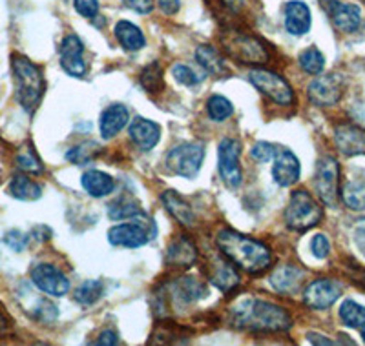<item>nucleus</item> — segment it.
<instances>
[{
    "label": "nucleus",
    "instance_id": "41",
    "mask_svg": "<svg viewBox=\"0 0 365 346\" xmlns=\"http://www.w3.org/2000/svg\"><path fill=\"white\" fill-rule=\"evenodd\" d=\"M250 155H252L254 161L259 162V164H267V162H270L274 157H276V148H274L270 142L259 140V142H256L254 148L250 150Z\"/></svg>",
    "mask_w": 365,
    "mask_h": 346
},
{
    "label": "nucleus",
    "instance_id": "29",
    "mask_svg": "<svg viewBox=\"0 0 365 346\" xmlns=\"http://www.w3.org/2000/svg\"><path fill=\"white\" fill-rule=\"evenodd\" d=\"M195 58L200 62V66L203 68L207 73H210L212 77H221V75L227 73L225 58L221 57V53L214 48V46H200V48L195 50Z\"/></svg>",
    "mask_w": 365,
    "mask_h": 346
},
{
    "label": "nucleus",
    "instance_id": "15",
    "mask_svg": "<svg viewBox=\"0 0 365 346\" xmlns=\"http://www.w3.org/2000/svg\"><path fill=\"white\" fill-rule=\"evenodd\" d=\"M148 224V223H146ZM141 223H123L113 226L108 231V241L113 246H125V248H139L145 246L155 231L148 230V226Z\"/></svg>",
    "mask_w": 365,
    "mask_h": 346
},
{
    "label": "nucleus",
    "instance_id": "8",
    "mask_svg": "<svg viewBox=\"0 0 365 346\" xmlns=\"http://www.w3.org/2000/svg\"><path fill=\"white\" fill-rule=\"evenodd\" d=\"M249 80L252 83V86H256L257 90L262 91L263 95L272 99L276 104L289 106V104H292V100H294L292 88L289 86V83H287L282 75L274 73V71L252 70L249 73Z\"/></svg>",
    "mask_w": 365,
    "mask_h": 346
},
{
    "label": "nucleus",
    "instance_id": "49",
    "mask_svg": "<svg viewBox=\"0 0 365 346\" xmlns=\"http://www.w3.org/2000/svg\"><path fill=\"white\" fill-rule=\"evenodd\" d=\"M158 6L165 15H175L181 8V2L179 0H158Z\"/></svg>",
    "mask_w": 365,
    "mask_h": 346
},
{
    "label": "nucleus",
    "instance_id": "50",
    "mask_svg": "<svg viewBox=\"0 0 365 346\" xmlns=\"http://www.w3.org/2000/svg\"><path fill=\"white\" fill-rule=\"evenodd\" d=\"M307 337H309V342H312V345H334L331 339H325L324 335H319V334H309Z\"/></svg>",
    "mask_w": 365,
    "mask_h": 346
},
{
    "label": "nucleus",
    "instance_id": "13",
    "mask_svg": "<svg viewBox=\"0 0 365 346\" xmlns=\"http://www.w3.org/2000/svg\"><path fill=\"white\" fill-rule=\"evenodd\" d=\"M220 175L227 186L232 190L240 188L241 184V166H240V153L241 146L236 139H223L220 142Z\"/></svg>",
    "mask_w": 365,
    "mask_h": 346
},
{
    "label": "nucleus",
    "instance_id": "19",
    "mask_svg": "<svg viewBox=\"0 0 365 346\" xmlns=\"http://www.w3.org/2000/svg\"><path fill=\"white\" fill-rule=\"evenodd\" d=\"M208 279L214 286L221 290V292H232L237 285H240V273L236 270V264L232 261H228L223 256V259H212L210 268H208Z\"/></svg>",
    "mask_w": 365,
    "mask_h": 346
},
{
    "label": "nucleus",
    "instance_id": "35",
    "mask_svg": "<svg viewBox=\"0 0 365 346\" xmlns=\"http://www.w3.org/2000/svg\"><path fill=\"white\" fill-rule=\"evenodd\" d=\"M298 62L299 66H302V70L309 75H319L325 68L324 53H322L318 48H314V46H311V48H307L305 51H302L298 57Z\"/></svg>",
    "mask_w": 365,
    "mask_h": 346
},
{
    "label": "nucleus",
    "instance_id": "42",
    "mask_svg": "<svg viewBox=\"0 0 365 346\" xmlns=\"http://www.w3.org/2000/svg\"><path fill=\"white\" fill-rule=\"evenodd\" d=\"M58 312L57 306L53 303H50L48 299H42V301L37 303L34 310V318L41 323H53L57 319Z\"/></svg>",
    "mask_w": 365,
    "mask_h": 346
},
{
    "label": "nucleus",
    "instance_id": "45",
    "mask_svg": "<svg viewBox=\"0 0 365 346\" xmlns=\"http://www.w3.org/2000/svg\"><path fill=\"white\" fill-rule=\"evenodd\" d=\"M28 241H29L28 235H24L22 231H19V230L8 231V234H6V237H4V243L15 251L24 250V248L28 246Z\"/></svg>",
    "mask_w": 365,
    "mask_h": 346
},
{
    "label": "nucleus",
    "instance_id": "20",
    "mask_svg": "<svg viewBox=\"0 0 365 346\" xmlns=\"http://www.w3.org/2000/svg\"><path fill=\"white\" fill-rule=\"evenodd\" d=\"M283 13H285V28L291 35L302 37V35H305L311 29V9L302 0L287 2L285 8H283Z\"/></svg>",
    "mask_w": 365,
    "mask_h": 346
},
{
    "label": "nucleus",
    "instance_id": "37",
    "mask_svg": "<svg viewBox=\"0 0 365 346\" xmlns=\"http://www.w3.org/2000/svg\"><path fill=\"white\" fill-rule=\"evenodd\" d=\"M139 80H141V86L145 88L146 91H152V93H155V91H161L163 88H165L163 70L158 62H154V64L146 66L145 70L141 71V78H139Z\"/></svg>",
    "mask_w": 365,
    "mask_h": 346
},
{
    "label": "nucleus",
    "instance_id": "27",
    "mask_svg": "<svg viewBox=\"0 0 365 346\" xmlns=\"http://www.w3.org/2000/svg\"><path fill=\"white\" fill-rule=\"evenodd\" d=\"M190 337V332L182 326L175 325L172 321H163L155 326L150 345H175V342H187Z\"/></svg>",
    "mask_w": 365,
    "mask_h": 346
},
{
    "label": "nucleus",
    "instance_id": "22",
    "mask_svg": "<svg viewBox=\"0 0 365 346\" xmlns=\"http://www.w3.org/2000/svg\"><path fill=\"white\" fill-rule=\"evenodd\" d=\"M228 51L245 64H263L269 58L263 42L252 37H237L232 44L228 46Z\"/></svg>",
    "mask_w": 365,
    "mask_h": 346
},
{
    "label": "nucleus",
    "instance_id": "4",
    "mask_svg": "<svg viewBox=\"0 0 365 346\" xmlns=\"http://www.w3.org/2000/svg\"><path fill=\"white\" fill-rule=\"evenodd\" d=\"M324 217V208L307 190L292 192L291 201L285 210V224L294 231H307L319 224Z\"/></svg>",
    "mask_w": 365,
    "mask_h": 346
},
{
    "label": "nucleus",
    "instance_id": "48",
    "mask_svg": "<svg viewBox=\"0 0 365 346\" xmlns=\"http://www.w3.org/2000/svg\"><path fill=\"white\" fill-rule=\"evenodd\" d=\"M349 268H351L349 276H351L353 283H356V285L360 286L361 290H365V270L360 268V266H358L356 263L349 264Z\"/></svg>",
    "mask_w": 365,
    "mask_h": 346
},
{
    "label": "nucleus",
    "instance_id": "3",
    "mask_svg": "<svg viewBox=\"0 0 365 346\" xmlns=\"http://www.w3.org/2000/svg\"><path fill=\"white\" fill-rule=\"evenodd\" d=\"M11 71L19 104L24 108L26 112L37 110L46 90L44 75H42L41 68L22 55H13Z\"/></svg>",
    "mask_w": 365,
    "mask_h": 346
},
{
    "label": "nucleus",
    "instance_id": "52",
    "mask_svg": "<svg viewBox=\"0 0 365 346\" xmlns=\"http://www.w3.org/2000/svg\"><path fill=\"white\" fill-rule=\"evenodd\" d=\"M361 337H364V342H365V325L364 326H361Z\"/></svg>",
    "mask_w": 365,
    "mask_h": 346
},
{
    "label": "nucleus",
    "instance_id": "32",
    "mask_svg": "<svg viewBox=\"0 0 365 346\" xmlns=\"http://www.w3.org/2000/svg\"><path fill=\"white\" fill-rule=\"evenodd\" d=\"M341 201L349 210L365 211V182L349 181L341 188Z\"/></svg>",
    "mask_w": 365,
    "mask_h": 346
},
{
    "label": "nucleus",
    "instance_id": "14",
    "mask_svg": "<svg viewBox=\"0 0 365 346\" xmlns=\"http://www.w3.org/2000/svg\"><path fill=\"white\" fill-rule=\"evenodd\" d=\"M58 55H61V68L66 71L70 77L83 78L86 75V62H84V44L77 35H68L61 46H58Z\"/></svg>",
    "mask_w": 365,
    "mask_h": 346
},
{
    "label": "nucleus",
    "instance_id": "5",
    "mask_svg": "<svg viewBox=\"0 0 365 346\" xmlns=\"http://www.w3.org/2000/svg\"><path fill=\"white\" fill-rule=\"evenodd\" d=\"M340 166L334 157L325 155L322 157L316 164L314 173V190L318 194L319 201L324 202L325 206L334 208L340 197Z\"/></svg>",
    "mask_w": 365,
    "mask_h": 346
},
{
    "label": "nucleus",
    "instance_id": "39",
    "mask_svg": "<svg viewBox=\"0 0 365 346\" xmlns=\"http://www.w3.org/2000/svg\"><path fill=\"white\" fill-rule=\"evenodd\" d=\"M172 75H174L175 80L179 84H182V86H195V84H200L203 80V75H197L187 64H175L172 68Z\"/></svg>",
    "mask_w": 365,
    "mask_h": 346
},
{
    "label": "nucleus",
    "instance_id": "18",
    "mask_svg": "<svg viewBox=\"0 0 365 346\" xmlns=\"http://www.w3.org/2000/svg\"><path fill=\"white\" fill-rule=\"evenodd\" d=\"M130 139L135 142L143 152H150L158 146L159 139H161V126L154 120L143 119V117H135L130 122Z\"/></svg>",
    "mask_w": 365,
    "mask_h": 346
},
{
    "label": "nucleus",
    "instance_id": "33",
    "mask_svg": "<svg viewBox=\"0 0 365 346\" xmlns=\"http://www.w3.org/2000/svg\"><path fill=\"white\" fill-rule=\"evenodd\" d=\"M104 293V285L97 279L84 281L79 288L75 290V301L83 306H91L99 301Z\"/></svg>",
    "mask_w": 365,
    "mask_h": 346
},
{
    "label": "nucleus",
    "instance_id": "46",
    "mask_svg": "<svg viewBox=\"0 0 365 346\" xmlns=\"http://www.w3.org/2000/svg\"><path fill=\"white\" fill-rule=\"evenodd\" d=\"M96 345H106V346H112V345H119L120 342V337H119V334H117L115 330H112V328H108V330H103V332H101L99 334V337L96 339Z\"/></svg>",
    "mask_w": 365,
    "mask_h": 346
},
{
    "label": "nucleus",
    "instance_id": "11",
    "mask_svg": "<svg viewBox=\"0 0 365 346\" xmlns=\"http://www.w3.org/2000/svg\"><path fill=\"white\" fill-rule=\"evenodd\" d=\"M322 6H324L325 11H327L332 26H334L338 31H341V33H354V31L360 29L361 22H364L360 6L353 4V2L327 0V2H322Z\"/></svg>",
    "mask_w": 365,
    "mask_h": 346
},
{
    "label": "nucleus",
    "instance_id": "38",
    "mask_svg": "<svg viewBox=\"0 0 365 346\" xmlns=\"http://www.w3.org/2000/svg\"><path fill=\"white\" fill-rule=\"evenodd\" d=\"M97 153H99V146H97L96 142H84V145L81 146H73V148L66 153V159L70 162H73V164L83 166L86 164L90 159H93Z\"/></svg>",
    "mask_w": 365,
    "mask_h": 346
},
{
    "label": "nucleus",
    "instance_id": "44",
    "mask_svg": "<svg viewBox=\"0 0 365 346\" xmlns=\"http://www.w3.org/2000/svg\"><path fill=\"white\" fill-rule=\"evenodd\" d=\"M311 251L316 259H325L331 253V243L324 234H318L311 241Z\"/></svg>",
    "mask_w": 365,
    "mask_h": 346
},
{
    "label": "nucleus",
    "instance_id": "23",
    "mask_svg": "<svg viewBox=\"0 0 365 346\" xmlns=\"http://www.w3.org/2000/svg\"><path fill=\"white\" fill-rule=\"evenodd\" d=\"M128 110H126L125 104H112L103 112L101 115V135H103L104 140H110L125 128L128 124Z\"/></svg>",
    "mask_w": 365,
    "mask_h": 346
},
{
    "label": "nucleus",
    "instance_id": "43",
    "mask_svg": "<svg viewBox=\"0 0 365 346\" xmlns=\"http://www.w3.org/2000/svg\"><path fill=\"white\" fill-rule=\"evenodd\" d=\"M75 11L84 19H96L99 13V0H73Z\"/></svg>",
    "mask_w": 365,
    "mask_h": 346
},
{
    "label": "nucleus",
    "instance_id": "1",
    "mask_svg": "<svg viewBox=\"0 0 365 346\" xmlns=\"http://www.w3.org/2000/svg\"><path fill=\"white\" fill-rule=\"evenodd\" d=\"M234 326L249 332H287L292 326L291 315L274 303L243 299L230 310Z\"/></svg>",
    "mask_w": 365,
    "mask_h": 346
},
{
    "label": "nucleus",
    "instance_id": "9",
    "mask_svg": "<svg viewBox=\"0 0 365 346\" xmlns=\"http://www.w3.org/2000/svg\"><path fill=\"white\" fill-rule=\"evenodd\" d=\"M344 77L338 73L319 75L314 80H311L307 88V95L314 106L327 108L338 104V100L344 95Z\"/></svg>",
    "mask_w": 365,
    "mask_h": 346
},
{
    "label": "nucleus",
    "instance_id": "28",
    "mask_svg": "<svg viewBox=\"0 0 365 346\" xmlns=\"http://www.w3.org/2000/svg\"><path fill=\"white\" fill-rule=\"evenodd\" d=\"M115 38L126 51H139L145 48L146 38L135 24L128 21H120L115 24Z\"/></svg>",
    "mask_w": 365,
    "mask_h": 346
},
{
    "label": "nucleus",
    "instance_id": "47",
    "mask_svg": "<svg viewBox=\"0 0 365 346\" xmlns=\"http://www.w3.org/2000/svg\"><path fill=\"white\" fill-rule=\"evenodd\" d=\"M126 2H128L130 8L135 9L141 15H146L154 9V0H126Z\"/></svg>",
    "mask_w": 365,
    "mask_h": 346
},
{
    "label": "nucleus",
    "instance_id": "34",
    "mask_svg": "<svg viewBox=\"0 0 365 346\" xmlns=\"http://www.w3.org/2000/svg\"><path fill=\"white\" fill-rule=\"evenodd\" d=\"M340 319L349 328H361L365 325V306L347 299L340 306Z\"/></svg>",
    "mask_w": 365,
    "mask_h": 346
},
{
    "label": "nucleus",
    "instance_id": "51",
    "mask_svg": "<svg viewBox=\"0 0 365 346\" xmlns=\"http://www.w3.org/2000/svg\"><path fill=\"white\" fill-rule=\"evenodd\" d=\"M241 2H243V0H225V4L228 6H240Z\"/></svg>",
    "mask_w": 365,
    "mask_h": 346
},
{
    "label": "nucleus",
    "instance_id": "12",
    "mask_svg": "<svg viewBox=\"0 0 365 346\" xmlns=\"http://www.w3.org/2000/svg\"><path fill=\"white\" fill-rule=\"evenodd\" d=\"M341 286L334 279H316L303 292V303L311 310H327L340 299Z\"/></svg>",
    "mask_w": 365,
    "mask_h": 346
},
{
    "label": "nucleus",
    "instance_id": "31",
    "mask_svg": "<svg viewBox=\"0 0 365 346\" xmlns=\"http://www.w3.org/2000/svg\"><path fill=\"white\" fill-rule=\"evenodd\" d=\"M141 206L135 199L123 195V197L115 199L108 204V217L112 221H126V219H133L137 215H141Z\"/></svg>",
    "mask_w": 365,
    "mask_h": 346
},
{
    "label": "nucleus",
    "instance_id": "21",
    "mask_svg": "<svg viewBox=\"0 0 365 346\" xmlns=\"http://www.w3.org/2000/svg\"><path fill=\"white\" fill-rule=\"evenodd\" d=\"M269 281L276 292L283 293V295H294L302 288L303 272L294 264H282L270 273Z\"/></svg>",
    "mask_w": 365,
    "mask_h": 346
},
{
    "label": "nucleus",
    "instance_id": "36",
    "mask_svg": "<svg viewBox=\"0 0 365 346\" xmlns=\"http://www.w3.org/2000/svg\"><path fill=\"white\" fill-rule=\"evenodd\" d=\"M208 117L216 122H223L234 113L232 103L223 95H214L207 100Z\"/></svg>",
    "mask_w": 365,
    "mask_h": 346
},
{
    "label": "nucleus",
    "instance_id": "30",
    "mask_svg": "<svg viewBox=\"0 0 365 346\" xmlns=\"http://www.w3.org/2000/svg\"><path fill=\"white\" fill-rule=\"evenodd\" d=\"M8 192L11 197L19 199V201H37L42 195L41 184H37L34 179L26 177V175H15L9 182Z\"/></svg>",
    "mask_w": 365,
    "mask_h": 346
},
{
    "label": "nucleus",
    "instance_id": "2",
    "mask_svg": "<svg viewBox=\"0 0 365 346\" xmlns=\"http://www.w3.org/2000/svg\"><path fill=\"white\" fill-rule=\"evenodd\" d=\"M216 243L228 261H232L237 268L249 273L265 272L272 263L269 246L234 230H221L216 237Z\"/></svg>",
    "mask_w": 365,
    "mask_h": 346
},
{
    "label": "nucleus",
    "instance_id": "16",
    "mask_svg": "<svg viewBox=\"0 0 365 346\" xmlns=\"http://www.w3.org/2000/svg\"><path fill=\"white\" fill-rule=\"evenodd\" d=\"M299 161L298 157L291 152V150L282 148L276 157H274V168H272V177L276 184L283 186H292L299 179Z\"/></svg>",
    "mask_w": 365,
    "mask_h": 346
},
{
    "label": "nucleus",
    "instance_id": "17",
    "mask_svg": "<svg viewBox=\"0 0 365 346\" xmlns=\"http://www.w3.org/2000/svg\"><path fill=\"white\" fill-rule=\"evenodd\" d=\"M334 145L347 157L365 155V130L353 124H341L334 133Z\"/></svg>",
    "mask_w": 365,
    "mask_h": 346
},
{
    "label": "nucleus",
    "instance_id": "7",
    "mask_svg": "<svg viewBox=\"0 0 365 346\" xmlns=\"http://www.w3.org/2000/svg\"><path fill=\"white\" fill-rule=\"evenodd\" d=\"M207 285L201 283L200 279H195V277H181V279L174 281V283L165 286V297L158 303L155 312L159 308H163L168 301L174 306H187L207 297Z\"/></svg>",
    "mask_w": 365,
    "mask_h": 346
},
{
    "label": "nucleus",
    "instance_id": "6",
    "mask_svg": "<svg viewBox=\"0 0 365 346\" xmlns=\"http://www.w3.org/2000/svg\"><path fill=\"white\" fill-rule=\"evenodd\" d=\"M205 159V146L201 142H182L174 146L166 155V164L181 177L192 179L200 173Z\"/></svg>",
    "mask_w": 365,
    "mask_h": 346
},
{
    "label": "nucleus",
    "instance_id": "25",
    "mask_svg": "<svg viewBox=\"0 0 365 346\" xmlns=\"http://www.w3.org/2000/svg\"><path fill=\"white\" fill-rule=\"evenodd\" d=\"M161 201H163V204H165L166 210L170 211L172 217L178 219L179 224H182V226H187V228L194 226V223H195L194 210H192L190 204H188V202L185 201L181 195H178L175 192L168 190L161 195Z\"/></svg>",
    "mask_w": 365,
    "mask_h": 346
},
{
    "label": "nucleus",
    "instance_id": "10",
    "mask_svg": "<svg viewBox=\"0 0 365 346\" xmlns=\"http://www.w3.org/2000/svg\"><path fill=\"white\" fill-rule=\"evenodd\" d=\"M31 283L41 292L51 297H63L70 292V281L57 266L48 263H38L31 268Z\"/></svg>",
    "mask_w": 365,
    "mask_h": 346
},
{
    "label": "nucleus",
    "instance_id": "40",
    "mask_svg": "<svg viewBox=\"0 0 365 346\" xmlns=\"http://www.w3.org/2000/svg\"><path fill=\"white\" fill-rule=\"evenodd\" d=\"M17 166L22 169V172L28 173H41L44 169L41 159L34 153V150L28 148L24 152H21L17 155Z\"/></svg>",
    "mask_w": 365,
    "mask_h": 346
},
{
    "label": "nucleus",
    "instance_id": "26",
    "mask_svg": "<svg viewBox=\"0 0 365 346\" xmlns=\"http://www.w3.org/2000/svg\"><path fill=\"white\" fill-rule=\"evenodd\" d=\"M81 182H83L84 190L96 199L106 197V195H110L115 190V181H113V177H110L108 173L101 172V169H90V172H86L83 175V179H81Z\"/></svg>",
    "mask_w": 365,
    "mask_h": 346
},
{
    "label": "nucleus",
    "instance_id": "24",
    "mask_svg": "<svg viewBox=\"0 0 365 346\" xmlns=\"http://www.w3.org/2000/svg\"><path fill=\"white\" fill-rule=\"evenodd\" d=\"M195 261H197V250L190 239L178 237L175 241H172L168 251H166V263L170 266H179V268H190Z\"/></svg>",
    "mask_w": 365,
    "mask_h": 346
}]
</instances>
